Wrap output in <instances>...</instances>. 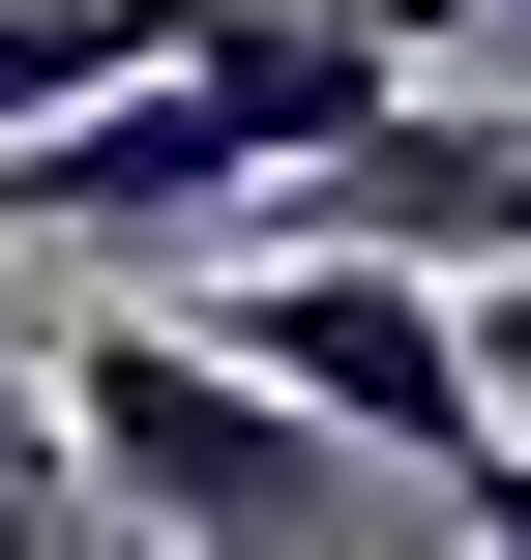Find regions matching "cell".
<instances>
[{"label": "cell", "mask_w": 531, "mask_h": 560, "mask_svg": "<svg viewBox=\"0 0 531 560\" xmlns=\"http://www.w3.org/2000/svg\"><path fill=\"white\" fill-rule=\"evenodd\" d=\"M59 443H89L118 560H325V532H355V443H325L296 384H236L177 295H118V325L59 354Z\"/></svg>", "instance_id": "obj_1"}, {"label": "cell", "mask_w": 531, "mask_h": 560, "mask_svg": "<svg viewBox=\"0 0 531 560\" xmlns=\"http://www.w3.org/2000/svg\"><path fill=\"white\" fill-rule=\"evenodd\" d=\"M177 325H207L236 384H296L325 443H384L414 502H473V472L531 443L503 413V325H473L443 266H266V236H236V266H177Z\"/></svg>", "instance_id": "obj_2"}, {"label": "cell", "mask_w": 531, "mask_h": 560, "mask_svg": "<svg viewBox=\"0 0 531 560\" xmlns=\"http://www.w3.org/2000/svg\"><path fill=\"white\" fill-rule=\"evenodd\" d=\"M266 266H473V295H503V266H531V118H443V89L355 118V148L266 207Z\"/></svg>", "instance_id": "obj_3"}, {"label": "cell", "mask_w": 531, "mask_h": 560, "mask_svg": "<svg viewBox=\"0 0 531 560\" xmlns=\"http://www.w3.org/2000/svg\"><path fill=\"white\" fill-rule=\"evenodd\" d=\"M0 560H118L89 443H59V354H0Z\"/></svg>", "instance_id": "obj_4"}, {"label": "cell", "mask_w": 531, "mask_h": 560, "mask_svg": "<svg viewBox=\"0 0 531 560\" xmlns=\"http://www.w3.org/2000/svg\"><path fill=\"white\" fill-rule=\"evenodd\" d=\"M443 532H473V560H531V443H503V472H473V502H443Z\"/></svg>", "instance_id": "obj_5"}, {"label": "cell", "mask_w": 531, "mask_h": 560, "mask_svg": "<svg viewBox=\"0 0 531 560\" xmlns=\"http://www.w3.org/2000/svg\"><path fill=\"white\" fill-rule=\"evenodd\" d=\"M473 325H503V354H531V266H503V295H473Z\"/></svg>", "instance_id": "obj_6"}]
</instances>
